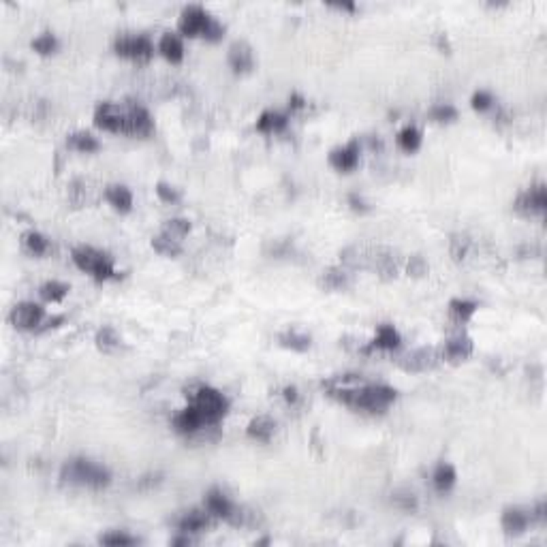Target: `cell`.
I'll return each instance as SVG.
<instances>
[{
  "mask_svg": "<svg viewBox=\"0 0 547 547\" xmlns=\"http://www.w3.org/2000/svg\"><path fill=\"white\" fill-rule=\"evenodd\" d=\"M212 17L214 15L207 13L201 5H188L180 13L178 28L186 36H199V34L203 36L207 26H210V22H212Z\"/></svg>",
  "mask_w": 547,
  "mask_h": 547,
  "instance_id": "obj_8",
  "label": "cell"
},
{
  "mask_svg": "<svg viewBox=\"0 0 547 547\" xmlns=\"http://www.w3.org/2000/svg\"><path fill=\"white\" fill-rule=\"evenodd\" d=\"M105 199L120 212H128L133 207V193L124 184H109L105 188Z\"/></svg>",
  "mask_w": 547,
  "mask_h": 547,
  "instance_id": "obj_22",
  "label": "cell"
},
{
  "mask_svg": "<svg viewBox=\"0 0 547 547\" xmlns=\"http://www.w3.org/2000/svg\"><path fill=\"white\" fill-rule=\"evenodd\" d=\"M99 543L103 545H111V547H118V545H135L137 539L130 537L126 533H107V535H101Z\"/></svg>",
  "mask_w": 547,
  "mask_h": 547,
  "instance_id": "obj_40",
  "label": "cell"
},
{
  "mask_svg": "<svg viewBox=\"0 0 547 547\" xmlns=\"http://www.w3.org/2000/svg\"><path fill=\"white\" fill-rule=\"evenodd\" d=\"M400 342H402L400 331L395 329L393 325H389V323H383V325H379V329H376L372 347L374 349H383V351H393V349L400 347Z\"/></svg>",
  "mask_w": 547,
  "mask_h": 547,
  "instance_id": "obj_24",
  "label": "cell"
},
{
  "mask_svg": "<svg viewBox=\"0 0 547 547\" xmlns=\"http://www.w3.org/2000/svg\"><path fill=\"white\" fill-rule=\"evenodd\" d=\"M278 345L285 347V349H291V351H297V353H304L310 349L312 340L310 336L304 334V331H297V329H285L278 334Z\"/></svg>",
  "mask_w": 547,
  "mask_h": 547,
  "instance_id": "obj_25",
  "label": "cell"
},
{
  "mask_svg": "<svg viewBox=\"0 0 547 547\" xmlns=\"http://www.w3.org/2000/svg\"><path fill=\"white\" fill-rule=\"evenodd\" d=\"M67 146L73 148V150H80V152H86V154L88 152H97V150L101 148L99 139L94 135H90V133H86V130H78V133L69 135L67 137Z\"/></svg>",
  "mask_w": 547,
  "mask_h": 547,
  "instance_id": "obj_28",
  "label": "cell"
},
{
  "mask_svg": "<svg viewBox=\"0 0 547 547\" xmlns=\"http://www.w3.org/2000/svg\"><path fill=\"white\" fill-rule=\"evenodd\" d=\"M203 426V419L201 415L197 412V408L193 404H188L186 408H182L176 417H174V428L180 432V434H193L197 432L199 428Z\"/></svg>",
  "mask_w": 547,
  "mask_h": 547,
  "instance_id": "obj_20",
  "label": "cell"
},
{
  "mask_svg": "<svg viewBox=\"0 0 547 547\" xmlns=\"http://www.w3.org/2000/svg\"><path fill=\"white\" fill-rule=\"evenodd\" d=\"M304 103H306V99L301 97V94H297V92H293L291 97H289V107H291V111H293V109H301V107H304Z\"/></svg>",
  "mask_w": 547,
  "mask_h": 547,
  "instance_id": "obj_48",
  "label": "cell"
},
{
  "mask_svg": "<svg viewBox=\"0 0 547 547\" xmlns=\"http://www.w3.org/2000/svg\"><path fill=\"white\" fill-rule=\"evenodd\" d=\"M154 130V122L150 118L148 109L137 105V103H128L124 107V135H137L146 137Z\"/></svg>",
  "mask_w": 547,
  "mask_h": 547,
  "instance_id": "obj_9",
  "label": "cell"
},
{
  "mask_svg": "<svg viewBox=\"0 0 547 547\" xmlns=\"http://www.w3.org/2000/svg\"><path fill=\"white\" fill-rule=\"evenodd\" d=\"M349 282H351V274L342 268H329L318 276V287L325 291H340L349 287Z\"/></svg>",
  "mask_w": 547,
  "mask_h": 547,
  "instance_id": "obj_21",
  "label": "cell"
},
{
  "mask_svg": "<svg viewBox=\"0 0 547 547\" xmlns=\"http://www.w3.org/2000/svg\"><path fill=\"white\" fill-rule=\"evenodd\" d=\"M94 124L109 133H124V107L103 101L94 109Z\"/></svg>",
  "mask_w": 547,
  "mask_h": 547,
  "instance_id": "obj_10",
  "label": "cell"
},
{
  "mask_svg": "<svg viewBox=\"0 0 547 547\" xmlns=\"http://www.w3.org/2000/svg\"><path fill=\"white\" fill-rule=\"evenodd\" d=\"M193 406L201 415L203 426H214V423H218L224 417V415H227L229 400L224 398V395L218 389L203 385L193 395Z\"/></svg>",
  "mask_w": 547,
  "mask_h": 547,
  "instance_id": "obj_4",
  "label": "cell"
},
{
  "mask_svg": "<svg viewBox=\"0 0 547 547\" xmlns=\"http://www.w3.org/2000/svg\"><path fill=\"white\" fill-rule=\"evenodd\" d=\"M468 248H470V237L468 235H464V233L451 235V240H449V253H451V257H454L456 261H462L468 255Z\"/></svg>",
  "mask_w": 547,
  "mask_h": 547,
  "instance_id": "obj_37",
  "label": "cell"
},
{
  "mask_svg": "<svg viewBox=\"0 0 547 547\" xmlns=\"http://www.w3.org/2000/svg\"><path fill=\"white\" fill-rule=\"evenodd\" d=\"M71 257L75 261V266L84 272H88V274H92L97 280H109L111 276H114V257H111L109 253H103L94 246H86V244H82V246L73 248Z\"/></svg>",
  "mask_w": 547,
  "mask_h": 547,
  "instance_id": "obj_3",
  "label": "cell"
},
{
  "mask_svg": "<svg viewBox=\"0 0 547 547\" xmlns=\"http://www.w3.org/2000/svg\"><path fill=\"white\" fill-rule=\"evenodd\" d=\"M32 49L43 56H49L58 49V39H56L54 32H41L36 39H32Z\"/></svg>",
  "mask_w": 547,
  "mask_h": 547,
  "instance_id": "obj_36",
  "label": "cell"
},
{
  "mask_svg": "<svg viewBox=\"0 0 547 547\" xmlns=\"http://www.w3.org/2000/svg\"><path fill=\"white\" fill-rule=\"evenodd\" d=\"M470 105H473L475 111H487L489 107L494 105L492 92H487V90H477V92L473 94V99H470Z\"/></svg>",
  "mask_w": 547,
  "mask_h": 547,
  "instance_id": "obj_42",
  "label": "cell"
},
{
  "mask_svg": "<svg viewBox=\"0 0 547 547\" xmlns=\"http://www.w3.org/2000/svg\"><path fill=\"white\" fill-rule=\"evenodd\" d=\"M152 248L161 255H167V257H178L182 253V246H180V240H174L169 237L167 233H159L152 237Z\"/></svg>",
  "mask_w": 547,
  "mask_h": 547,
  "instance_id": "obj_34",
  "label": "cell"
},
{
  "mask_svg": "<svg viewBox=\"0 0 547 547\" xmlns=\"http://www.w3.org/2000/svg\"><path fill=\"white\" fill-rule=\"evenodd\" d=\"M227 60H229V67L235 73H248V71L255 69V54H253V47L246 41L231 43Z\"/></svg>",
  "mask_w": 547,
  "mask_h": 547,
  "instance_id": "obj_17",
  "label": "cell"
},
{
  "mask_svg": "<svg viewBox=\"0 0 547 547\" xmlns=\"http://www.w3.org/2000/svg\"><path fill=\"white\" fill-rule=\"evenodd\" d=\"M212 524L210 520V511H199V509H193V511L184 513V517L178 522V531L184 535H193V533H201L205 531L207 526Z\"/></svg>",
  "mask_w": 547,
  "mask_h": 547,
  "instance_id": "obj_19",
  "label": "cell"
},
{
  "mask_svg": "<svg viewBox=\"0 0 547 547\" xmlns=\"http://www.w3.org/2000/svg\"><path fill=\"white\" fill-rule=\"evenodd\" d=\"M191 229H193L191 220H188V218H180V216L169 218L163 224V233H167L169 237H174V240H180V237L188 235V233H191Z\"/></svg>",
  "mask_w": 547,
  "mask_h": 547,
  "instance_id": "obj_35",
  "label": "cell"
},
{
  "mask_svg": "<svg viewBox=\"0 0 547 547\" xmlns=\"http://www.w3.org/2000/svg\"><path fill=\"white\" fill-rule=\"evenodd\" d=\"M531 517H533V522H537V524H545V520H547V502H545V500L537 502V507L531 511Z\"/></svg>",
  "mask_w": 547,
  "mask_h": 547,
  "instance_id": "obj_45",
  "label": "cell"
},
{
  "mask_svg": "<svg viewBox=\"0 0 547 547\" xmlns=\"http://www.w3.org/2000/svg\"><path fill=\"white\" fill-rule=\"evenodd\" d=\"M282 395H285V400H287L289 404H295V402L299 400V391H297V387H293V385H289V387L282 389Z\"/></svg>",
  "mask_w": 547,
  "mask_h": 547,
  "instance_id": "obj_47",
  "label": "cell"
},
{
  "mask_svg": "<svg viewBox=\"0 0 547 547\" xmlns=\"http://www.w3.org/2000/svg\"><path fill=\"white\" fill-rule=\"evenodd\" d=\"M391 502L402 509V511H415L417 509V496H415L412 492H408V489H398V492H393L391 494Z\"/></svg>",
  "mask_w": 547,
  "mask_h": 547,
  "instance_id": "obj_38",
  "label": "cell"
},
{
  "mask_svg": "<svg viewBox=\"0 0 547 547\" xmlns=\"http://www.w3.org/2000/svg\"><path fill=\"white\" fill-rule=\"evenodd\" d=\"M441 364V351L434 349V347H421V349H415L410 353H406L404 357H400L398 366L404 370V372H428V370H434Z\"/></svg>",
  "mask_w": 547,
  "mask_h": 547,
  "instance_id": "obj_7",
  "label": "cell"
},
{
  "mask_svg": "<svg viewBox=\"0 0 547 547\" xmlns=\"http://www.w3.org/2000/svg\"><path fill=\"white\" fill-rule=\"evenodd\" d=\"M368 268H372L379 276L383 278H393L398 274V255L391 248H374L368 255Z\"/></svg>",
  "mask_w": 547,
  "mask_h": 547,
  "instance_id": "obj_14",
  "label": "cell"
},
{
  "mask_svg": "<svg viewBox=\"0 0 547 547\" xmlns=\"http://www.w3.org/2000/svg\"><path fill=\"white\" fill-rule=\"evenodd\" d=\"M477 308H479V304L473 299H451L449 301V310L460 321V323H466V321L473 318Z\"/></svg>",
  "mask_w": 547,
  "mask_h": 547,
  "instance_id": "obj_30",
  "label": "cell"
},
{
  "mask_svg": "<svg viewBox=\"0 0 547 547\" xmlns=\"http://www.w3.org/2000/svg\"><path fill=\"white\" fill-rule=\"evenodd\" d=\"M500 524H502V531L509 537H520L528 531V526L533 524V517H531V511H526V509L509 507L502 511Z\"/></svg>",
  "mask_w": 547,
  "mask_h": 547,
  "instance_id": "obj_15",
  "label": "cell"
},
{
  "mask_svg": "<svg viewBox=\"0 0 547 547\" xmlns=\"http://www.w3.org/2000/svg\"><path fill=\"white\" fill-rule=\"evenodd\" d=\"M156 195L165 201V203H176L180 201V191L176 186L167 184V182H159L156 184Z\"/></svg>",
  "mask_w": 547,
  "mask_h": 547,
  "instance_id": "obj_43",
  "label": "cell"
},
{
  "mask_svg": "<svg viewBox=\"0 0 547 547\" xmlns=\"http://www.w3.org/2000/svg\"><path fill=\"white\" fill-rule=\"evenodd\" d=\"M547 207V193L545 184H535L522 191L515 199V210L524 214H543Z\"/></svg>",
  "mask_w": 547,
  "mask_h": 547,
  "instance_id": "obj_12",
  "label": "cell"
},
{
  "mask_svg": "<svg viewBox=\"0 0 547 547\" xmlns=\"http://www.w3.org/2000/svg\"><path fill=\"white\" fill-rule=\"evenodd\" d=\"M159 49L165 58L172 60V62H180L184 58V43L180 39V34H176V32H163L161 41H159Z\"/></svg>",
  "mask_w": 547,
  "mask_h": 547,
  "instance_id": "obj_23",
  "label": "cell"
},
{
  "mask_svg": "<svg viewBox=\"0 0 547 547\" xmlns=\"http://www.w3.org/2000/svg\"><path fill=\"white\" fill-rule=\"evenodd\" d=\"M114 49L130 60H150L154 54V45L146 34H120L114 41Z\"/></svg>",
  "mask_w": 547,
  "mask_h": 547,
  "instance_id": "obj_5",
  "label": "cell"
},
{
  "mask_svg": "<svg viewBox=\"0 0 547 547\" xmlns=\"http://www.w3.org/2000/svg\"><path fill=\"white\" fill-rule=\"evenodd\" d=\"M406 272H408V276H412V278H421V276H426V274H428V261H426L421 255H412V257L408 259V263H406Z\"/></svg>",
  "mask_w": 547,
  "mask_h": 547,
  "instance_id": "obj_41",
  "label": "cell"
},
{
  "mask_svg": "<svg viewBox=\"0 0 547 547\" xmlns=\"http://www.w3.org/2000/svg\"><path fill=\"white\" fill-rule=\"evenodd\" d=\"M22 246L34 257H43L49 251V240L39 231H26L22 235Z\"/></svg>",
  "mask_w": 547,
  "mask_h": 547,
  "instance_id": "obj_29",
  "label": "cell"
},
{
  "mask_svg": "<svg viewBox=\"0 0 547 547\" xmlns=\"http://www.w3.org/2000/svg\"><path fill=\"white\" fill-rule=\"evenodd\" d=\"M60 479L65 483H73V485L103 489L111 483V473L103 464H97L88 458H73V460L65 462V466L60 470Z\"/></svg>",
  "mask_w": 547,
  "mask_h": 547,
  "instance_id": "obj_2",
  "label": "cell"
},
{
  "mask_svg": "<svg viewBox=\"0 0 547 547\" xmlns=\"http://www.w3.org/2000/svg\"><path fill=\"white\" fill-rule=\"evenodd\" d=\"M222 34H224V26L216 20V17H212L210 26H207V30L203 34V39H207V41H218Z\"/></svg>",
  "mask_w": 547,
  "mask_h": 547,
  "instance_id": "obj_44",
  "label": "cell"
},
{
  "mask_svg": "<svg viewBox=\"0 0 547 547\" xmlns=\"http://www.w3.org/2000/svg\"><path fill=\"white\" fill-rule=\"evenodd\" d=\"M274 432H276V423H274V419L266 417V415H259V417H255L248 423V428H246V434L251 439L263 441V443H268L274 437Z\"/></svg>",
  "mask_w": 547,
  "mask_h": 547,
  "instance_id": "obj_26",
  "label": "cell"
},
{
  "mask_svg": "<svg viewBox=\"0 0 547 547\" xmlns=\"http://www.w3.org/2000/svg\"><path fill=\"white\" fill-rule=\"evenodd\" d=\"M349 205L353 207L355 212H368L370 210V205L366 203V199L364 197H360V195H349Z\"/></svg>",
  "mask_w": 547,
  "mask_h": 547,
  "instance_id": "obj_46",
  "label": "cell"
},
{
  "mask_svg": "<svg viewBox=\"0 0 547 547\" xmlns=\"http://www.w3.org/2000/svg\"><path fill=\"white\" fill-rule=\"evenodd\" d=\"M331 7L340 9V11H355V9H357L355 3H336V5H331Z\"/></svg>",
  "mask_w": 547,
  "mask_h": 547,
  "instance_id": "obj_49",
  "label": "cell"
},
{
  "mask_svg": "<svg viewBox=\"0 0 547 547\" xmlns=\"http://www.w3.org/2000/svg\"><path fill=\"white\" fill-rule=\"evenodd\" d=\"M172 545H191V539H188V537H180V539H174Z\"/></svg>",
  "mask_w": 547,
  "mask_h": 547,
  "instance_id": "obj_50",
  "label": "cell"
},
{
  "mask_svg": "<svg viewBox=\"0 0 547 547\" xmlns=\"http://www.w3.org/2000/svg\"><path fill=\"white\" fill-rule=\"evenodd\" d=\"M329 398L342 402L355 410L381 412L395 398L398 391L385 383H370L362 374H338L323 383Z\"/></svg>",
  "mask_w": 547,
  "mask_h": 547,
  "instance_id": "obj_1",
  "label": "cell"
},
{
  "mask_svg": "<svg viewBox=\"0 0 547 547\" xmlns=\"http://www.w3.org/2000/svg\"><path fill=\"white\" fill-rule=\"evenodd\" d=\"M456 479H458V473L451 464L441 462L437 468H434L432 481H434V487H437L439 492H449V489L456 485Z\"/></svg>",
  "mask_w": 547,
  "mask_h": 547,
  "instance_id": "obj_27",
  "label": "cell"
},
{
  "mask_svg": "<svg viewBox=\"0 0 547 547\" xmlns=\"http://www.w3.org/2000/svg\"><path fill=\"white\" fill-rule=\"evenodd\" d=\"M430 118L437 120V122H451L458 118V109L449 103H441V105H434L430 109Z\"/></svg>",
  "mask_w": 547,
  "mask_h": 547,
  "instance_id": "obj_39",
  "label": "cell"
},
{
  "mask_svg": "<svg viewBox=\"0 0 547 547\" xmlns=\"http://www.w3.org/2000/svg\"><path fill=\"white\" fill-rule=\"evenodd\" d=\"M43 316H45L43 306L34 304V301H22L9 314L11 323L20 329H36V325H41Z\"/></svg>",
  "mask_w": 547,
  "mask_h": 547,
  "instance_id": "obj_11",
  "label": "cell"
},
{
  "mask_svg": "<svg viewBox=\"0 0 547 547\" xmlns=\"http://www.w3.org/2000/svg\"><path fill=\"white\" fill-rule=\"evenodd\" d=\"M329 165L338 172H351L360 165V141L351 139L347 146L334 148L329 152Z\"/></svg>",
  "mask_w": 547,
  "mask_h": 547,
  "instance_id": "obj_13",
  "label": "cell"
},
{
  "mask_svg": "<svg viewBox=\"0 0 547 547\" xmlns=\"http://www.w3.org/2000/svg\"><path fill=\"white\" fill-rule=\"evenodd\" d=\"M287 126H289V116L282 114V111L268 109L257 118V130H259V133H266V135L282 133Z\"/></svg>",
  "mask_w": 547,
  "mask_h": 547,
  "instance_id": "obj_18",
  "label": "cell"
},
{
  "mask_svg": "<svg viewBox=\"0 0 547 547\" xmlns=\"http://www.w3.org/2000/svg\"><path fill=\"white\" fill-rule=\"evenodd\" d=\"M94 342H97V349L103 351V353H111V351H116L120 347V336L114 327H101L97 331V338H94Z\"/></svg>",
  "mask_w": 547,
  "mask_h": 547,
  "instance_id": "obj_31",
  "label": "cell"
},
{
  "mask_svg": "<svg viewBox=\"0 0 547 547\" xmlns=\"http://www.w3.org/2000/svg\"><path fill=\"white\" fill-rule=\"evenodd\" d=\"M71 287L65 285V282H58V280H47L45 285H41L39 289V295L45 299V301H51V304H56V301H62L67 295H69Z\"/></svg>",
  "mask_w": 547,
  "mask_h": 547,
  "instance_id": "obj_32",
  "label": "cell"
},
{
  "mask_svg": "<svg viewBox=\"0 0 547 547\" xmlns=\"http://www.w3.org/2000/svg\"><path fill=\"white\" fill-rule=\"evenodd\" d=\"M473 340H470L468 336H456V338H449V340L443 345L441 349V360L445 362H451V364H456V362H464L466 357L473 355Z\"/></svg>",
  "mask_w": 547,
  "mask_h": 547,
  "instance_id": "obj_16",
  "label": "cell"
},
{
  "mask_svg": "<svg viewBox=\"0 0 547 547\" xmlns=\"http://www.w3.org/2000/svg\"><path fill=\"white\" fill-rule=\"evenodd\" d=\"M205 509L210 511V515L220 517L229 524H244V513L227 498V494L220 492L218 487H212L210 492L205 494Z\"/></svg>",
  "mask_w": 547,
  "mask_h": 547,
  "instance_id": "obj_6",
  "label": "cell"
},
{
  "mask_svg": "<svg viewBox=\"0 0 547 547\" xmlns=\"http://www.w3.org/2000/svg\"><path fill=\"white\" fill-rule=\"evenodd\" d=\"M398 146L404 150V152H415V150H419L421 146V130L417 126H404L400 133H398Z\"/></svg>",
  "mask_w": 547,
  "mask_h": 547,
  "instance_id": "obj_33",
  "label": "cell"
}]
</instances>
